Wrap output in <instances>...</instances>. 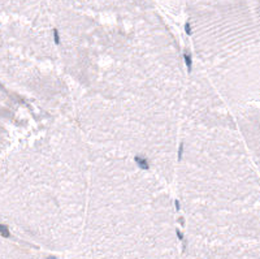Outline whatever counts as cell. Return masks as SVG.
<instances>
[{
    "instance_id": "277c9868",
    "label": "cell",
    "mask_w": 260,
    "mask_h": 259,
    "mask_svg": "<svg viewBox=\"0 0 260 259\" xmlns=\"http://www.w3.org/2000/svg\"><path fill=\"white\" fill-rule=\"evenodd\" d=\"M48 259H57V258H55V257H50V258H48Z\"/></svg>"
},
{
    "instance_id": "6da1fadb",
    "label": "cell",
    "mask_w": 260,
    "mask_h": 259,
    "mask_svg": "<svg viewBox=\"0 0 260 259\" xmlns=\"http://www.w3.org/2000/svg\"><path fill=\"white\" fill-rule=\"evenodd\" d=\"M183 59H185V63H186V67L187 69H189V72L191 70V67H193V61H191V56L189 55V52L185 51V54H183Z\"/></svg>"
},
{
    "instance_id": "3957f363",
    "label": "cell",
    "mask_w": 260,
    "mask_h": 259,
    "mask_svg": "<svg viewBox=\"0 0 260 259\" xmlns=\"http://www.w3.org/2000/svg\"><path fill=\"white\" fill-rule=\"evenodd\" d=\"M176 233H177V237L180 238V241H185V237H183L182 232H180V229H176Z\"/></svg>"
},
{
    "instance_id": "7a4b0ae2",
    "label": "cell",
    "mask_w": 260,
    "mask_h": 259,
    "mask_svg": "<svg viewBox=\"0 0 260 259\" xmlns=\"http://www.w3.org/2000/svg\"><path fill=\"white\" fill-rule=\"evenodd\" d=\"M0 236H3V237H5V238H8L9 236H11L8 227L4 225V224H0Z\"/></svg>"
}]
</instances>
